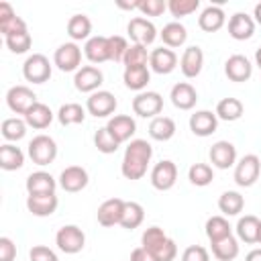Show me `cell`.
<instances>
[{
    "instance_id": "57",
    "label": "cell",
    "mask_w": 261,
    "mask_h": 261,
    "mask_svg": "<svg viewBox=\"0 0 261 261\" xmlns=\"http://www.w3.org/2000/svg\"><path fill=\"white\" fill-rule=\"evenodd\" d=\"M245 261H261V249H253V251H249V255L245 257Z\"/></svg>"
},
{
    "instance_id": "15",
    "label": "cell",
    "mask_w": 261,
    "mask_h": 261,
    "mask_svg": "<svg viewBox=\"0 0 261 261\" xmlns=\"http://www.w3.org/2000/svg\"><path fill=\"white\" fill-rule=\"evenodd\" d=\"M218 126V118L216 114H212L210 110H198L190 116V130L198 137H208L216 130Z\"/></svg>"
},
{
    "instance_id": "13",
    "label": "cell",
    "mask_w": 261,
    "mask_h": 261,
    "mask_svg": "<svg viewBox=\"0 0 261 261\" xmlns=\"http://www.w3.org/2000/svg\"><path fill=\"white\" fill-rule=\"evenodd\" d=\"M122 210H124V200H120V198H108V200L102 202L100 208H98V222H100L102 226L120 224Z\"/></svg>"
},
{
    "instance_id": "28",
    "label": "cell",
    "mask_w": 261,
    "mask_h": 261,
    "mask_svg": "<svg viewBox=\"0 0 261 261\" xmlns=\"http://www.w3.org/2000/svg\"><path fill=\"white\" fill-rule=\"evenodd\" d=\"M149 135L155 141H169L175 135V122L169 116H155L149 124Z\"/></svg>"
},
{
    "instance_id": "37",
    "label": "cell",
    "mask_w": 261,
    "mask_h": 261,
    "mask_svg": "<svg viewBox=\"0 0 261 261\" xmlns=\"http://www.w3.org/2000/svg\"><path fill=\"white\" fill-rule=\"evenodd\" d=\"M228 234H230V224L224 216H210L206 220V237L210 239V243L220 241Z\"/></svg>"
},
{
    "instance_id": "42",
    "label": "cell",
    "mask_w": 261,
    "mask_h": 261,
    "mask_svg": "<svg viewBox=\"0 0 261 261\" xmlns=\"http://www.w3.org/2000/svg\"><path fill=\"white\" fill-rule=\"evenodd\" d=\"M165 241H167L165 232H163L159 226H151V228H147V230L143 232V237H141V247H145L147 251L155 253Z\"/></svg>"
},
{
    "instance_id": "26",
    "label": "cell",
    "mask_w": 261,
    "mask_h": 261,
    "mask_svg": "<svg viewBox=\"0 0 261 261\" xmlns=\"http://www.w3.org/2000/svg\"><path fill=\"white\" fill-rule=\"evenodd\" d=\"M198 24L206 33H214L224 24V10L220 6H208L198 16Z\"/></svg>"
},
{
    "instance_id": "24",
    "label": "cell",
    "mask_w": 261,
    "mask_h": 261,
    "mask_svg": "<svg viewBox=\"0 0 261 261\" xmlns=\"http://www.w3.org/2000/svg\"><path fill=\"white\" fill-rule=\"evenodd\" d=\"M86 57L92 61V63H102V61H108L110 59V51H108V37H92L88 39L86 43Z\"/></svg>"
},
{
    "instance_id": "3",
    "label": "cell",
    "mask_w": 261,
    "mask_h": 261,
    "mask_svg": "<svg viewBox=\"0 0 261 261\" xmlns=\"http://www.w3.org/2000/svg\"><path fill=\"white\" fill-rule=\"evenodd\" d=\"M22 73H24L27 82L45 84L51 77V63L43 53H33L31 57H27V61L22 65Z\"/></svg>"
},
{
    "instance_id": "46",
    "label": "cell",
    "mask_w": 261,
    "mask_h": 261,
    "mask_svg": "<svg viewBox=\"0 0 261 261\" xmlns=\"http://www.w3.org/2000/svg\"><path fill=\"white\" fill-rule=\"evenodd\" d=\"M6 45L12 53H24L31 49V35L29 33H18V35H10L6 37Z\"/></svg>"
},
{
    "instance_id": "5",
    "label": "cell",
    "mask_w": 261,
    "mask_h": 261,
    "mask_svg": "<svg viewBox=\"0 0 261 261\" xmlns=\"http://www.w3.org/2000/svg\"><path fill=\"white\" fill-rule=\"evenodd\" d=\"M6 102L10 106L12 112L16 114H27L35 104H37V96L31 88L27 86H12L6 94Z\"/></svg>"
},
{
    "instance_id": "53",
    "label": "cell",
    "mask_w": 261,
    "mask_h": 261,
    "mask_svg": "<svg viewBox=\"0 0 261 261\" xmlns=\"http://www.w3.org/2000/svg\"><path fill=\"white\" fill-rule=\"evenodd\" d=\"M29 257H31V261H59L57 255L49 247H45V245H35L31 249Z\"/></svg>"
},
{
    "instance_id": "45",
    "label": "cell",
    "mask_w": 261,
    "mask_h": 261,
    "mask_svg": "<svg viewBox=\"0 0 261 261\" xmlns=\"http://www.w3.org/2000/svg\"><path fill=\"white\" fill-rule=\"evenodd\" d=\"M126 49H128V45H126V39L124 37H120V35L108 37V51H110V59L112 61H122Z\"/></svg>"
},
{
    "instance_id": "22",
    "label": "cell",
    "mask_w": 261,
    "mask_h": 261,
    "mask_svg": "<svg viewBox=\"0 0 261 261\" xmlns=\"http://www.w3.org/2000/svg\"><path fill=\"white\" fill-rule=\"evenodd\" d=\"M55 179L51 173L47 171H35L27 177V192L31 196H39V194H55Z\"/></svg>"
},
{
    "instance_id": "1",
    "label": "cell",
    "mask_w": 261,
    "mask_h": 261,
    "mask_svg": "<svg viewBox=\"0 0 261 261\" xmlns=\"http://www.w3.org/2000/svg\"><path fill=\"white\" fill-rule=\"evenodd\" d=\"M55 243L57 247L67 253V255H73V253H80L86 245V234L80 226L75 224H67V226H61L55 234Z\"/></svg>"
},
{
    "instance_id": "43",
    "label": "cell",
    "mask_w": 261,
    "mask_h": 261,
    "mask_svg": "<svg viewBox=\"0 0 261 261\" xmlns=\"http://www.w3.org/2000/svg\"><path fill=\"white\" fill-rule=\"evenodd\" d=\"M147 47L145 45H130L124 53V67H141V65H147Z\"/></svg>"
},
{
    "instance_id": "36",
    "label": "cell",
    "mask_w": 261,
    "mask_h": 261,
    "mask_svg": "<svg viewBox=\"0 0 261 261\" xmlns=\"http://www.w3.org/2000/svg\"><path fill=\"white\" fill-rule=\"evenodd\" d=\"M145 218V210L139 202H124V210H122V218H120V226L133 230L137 228Z\"/></svg>"
},
{
    "instance_id": "4",
    "label": "cell",
    "mask_w": 261,
    "mask_h": 261,
    "mask_svg": "<svg viewBox=\"0 0 261 261\" xmlns=\"http://www.w3.org/2000/svg\"><path fill=\"white\" fill-rule=\"evenodd\" d=\"M259 171H261V161L257 155H245L237 167H234V181L241 186V188H249L257 181L259 177Z\"/></svg>"
},
{
    "instance_id": "50",
    "label": "cell",
    "mask_w": 261,
    "mask_h": 261,
    "mask_svg": "<svg viewBox=\"0 0 261 261\" xmlns=\"http://www.w3.org/2000/svg\"><path fill=\"white\" fill-rule=\"evenodd\" d=\"M165 8L167 4L163 0H141V6H139V10L147 16H159L165 12Z\"/></svg>"
},
{
    "instance_id": "33",
    "label": "cell",
    "mask_w": 261,
    "mask_h": 261,
    "mask_svg": "<svg viewBox=\"0 0 261 261\" xmlns=\"http://www.w3.org/2000/svg\"><path fill=\"white\" fill-rule=\"evenodd\" d=\"M212 255L220 261H232L237 255H239V243L232 234L220 239V241H214L212 243Z\"/></svg>"
},
{
    "instance_id": "47",
    "label": "cell",
    "mask_w": 261,
    "mask_h": 261,
    "mask_svg": "<svg viewBox=\"0 0 261 261\" xmlns=\"http://www.w3.org/2000/svg\"><path fill=\"white\" fill-rule=\"evenodd\" d=\"M147 171V163L141 161H133V159H122V175L126 179H141Z\"/></svg>"
},
{
    "instance_id": "34",
    "label": "cell",
    "mask_w": 261,
    "mask_h": 261,
    "mask_svg": "<svg viewBox=\"0 0 261 261\" xmlns=\"http://www.w3.org/2000/svg\"><path fill=\"white\" fill-rule=\"evenodd\" d=\"M92 33V22L86 14H73L69 20H67V35L75 41H82V39H88V35Z\"/></svg>"
},
{
    "instance_id": "6",
    "label": "cell",
    "mask_w": 261,
    "mask_h": 261,
    "mask_svg": "<svg viewBox=\"0 0 261 261\" xmlns=\"http://www.w3.org/2000/svg\"><path fill=\"white\" fill-rule=\"evenodd\" d=\"M163 108V98L157 92H141L133 98V110L135 114L143 118H155Z\"/></svg>"
},
{
    "instance_id": "35",
    "label": "cell",
    "mask_w": 261,
    "mask_h": 261,
    "mask_svg": "<svg viewBox=\"0 0 261 261\" xmlns=\"http://www.w3.org/2000/svg\"><path fill=\"white\" fill-rule=\"evenodd\" d=\"M151 155H153V149H151V145L145 139H135L124 149V157L126 159L141 161V163H149L151 161Z\"/></svg>"
},
{
    "instance_id": "51",
    "label": "cell",
    "mask_w": 261,
    "mask_h": 261,
    "mask_svg": "<svg viewBox=\"0 0 261 261\" xmlns=\"http://www.w3.org/2000/svg\"><path fill=\"white\" fill-rule=\"evenodd\" d=\"M153 255H155L157 261H173L175 255H177V245H175V241L167 239V241H165Z\"/></svg>"
},
{
    "instance_id": "20",
    "label": "cell",
    "mask_w": 261,
    "mask_h": 261,
    "mask_svg": "<svg viewBox=\"0 0 261 261\" xmlns=\"http://www.w3.org/2000/svg\"><path fill=\"white\" fill-rule=\"evenodd\" d=\"M196 100H198V94H196V90H194L192 84L179 82V84H175V86L171 88V102H173L175 108H179V110H190V108L196 106Z\"/></svg>"
},
{
    "instance_id": "27",
    "label": "cell",
    "mask_w": 261,
    "mask_h": 261,
    "mask_svg": "<svg viewBox=\"0 0 261 261\" xmlns=\"http://www.w3.org/2000/svg\"><path fill=\"white\" fill-rule=\"evenodd\" d=\"M51 120H53V112H51V108H49L47 104H43V102H37V104L24 114V122L31 124L33 128H47V126L51 124Z\"/></svg>"
},
{
    "instance_id": "59",
    "label": "cell",
    "mask_w": 261,
    "mask_h": 261,
    "mask_svg": "<svg viewBox=\"0 0 261 261\" xmlns=\"http://www.w3.org/2000/svg\"><path fill=\"white\" fill-rule=\"evenodd\" d=\"M255 20H257V22L261 24V2H259V4L255 6Z\"/></svg>"
},
{
    "instance_id": "2",
    "label": "cell",
    "mask_w": 261,
    "mask_h": 261,
    "mask_svg": "<svg viewBox=\"0 0 261 261\" xmlns=\"http://www.w3.org/2000/svg\"><path fill=\"white\" fill-rule=\"evenodd\" d=\"M29 157L37 165H49L57 157V145L51 137L47 135H37L29 143Z\"/></svg>"
},
{
    "instance_id": "30",
    "label": "cell",
    "mask_w": 261,
    "mask_h": 261,
    "mask_svg": "<svg viewBox=\"0 0 261 261\" xmlns=\"http://www.w3.org/2000/svg\"><path fill=\"white\" fill-rule=\"evenodd\" d=\"M122 80H124V86L126 88H130V90H143L149 84L151 73H149L147 65H141V67H124Z\"/></svg>"
},
{
    "instance_id": "21",
    "label": "cell",
    "mask_w": 261,
    "mask_h": 261,
    "mask_svg": "<svg viewBox=\"0 0 261 261\" xmlns=\"http://www.w3.org/2000/svg\"><path fill=\"white\" fill-rule=\"evenodd\" d=\"M179 65H181V71H184L186 77H196L202 71V65H204V53H202V49L198 45L188 47L184 51V55H181Z\"/></svg>"
},
{
    "instance_id": "56",
    "label": "cell",
    "mask_w": 261,
    "mask_h": 261,
    "mask_svg": "<svg viewBox=\"0 0 261 261\" xmlns=\"http://www.w3.org/2000/svg\"><path fill=\"white\" fill-rule=\"evenodd\" d=\"M12 16H16L14 10H12V6L8 2H0V24L6 22V20H10Z\"/></svg>"
},
{
    "instance_id": "9",
    "label": "cell",
    "mask_w": 261,
    "mask_h": 261,
    "mask_svg": "<svg viewBox=\"0 0 261 261\" xmlns=\"http://www.w3.org/2000/svg\"><path fill=\"white\" fill-rule=\"evenodd\" d=\"M116 98L114 94L106 92V90H100V92H94L90 98H88V112L96 118H104L108 114H112L116 110Z\"/></svg>"
},
{
    "instance_id": "38",
    "label": "cell",
    "mask_w": 261,
    "mask_h": 261,
    "mask_svg": "<svg viewBox=\"0 0 261 261\" xmlns=\"http://www.w3.org/2000/svg\"><path fill=\"white\" fill-rule=\"evenodd\" d=\"M243 206H245V200H243V196H241L239 192H224V194L218 198V208H220V212L226 214V216L239 214V212L243 210Z\"/></svg>"
},
{
    "instance_id": "54",
    "label": "cell",
    "mask_w": 261,
    "mask_h": 261,
    "mask_svg": "<svg viewBox=\"0 0 261 261\" xmlns=\"http://www.w3.org/2000/svg\"><path fill=\"white\" fill-rule=\"evenodd\" d=\"M16 257V247L8 237H0V261H12Z\"/></svg>"
},
{
    "instance_id": "41",
    "label": "cell",
    "mask_w": 261,
    "mask_h": 261,
    "mask_svg": "<svg viewBox=\"0 0 261 261\" xmlns=\"http://www.w3.org/2000/svg\"><path fill=\"white\" fill-rule=\"evenodd\" d=\"M188 177H190V181L194 186L202 188V186H208L214 179V171H212V167L208 163H194L190 167V171H188Z\"/></svg>"
},
{
    "instance_id": "48",
    "label": "cell",
    "mask_w": 261,
    "mask_h": 261,
    "mask_svg": "<svg viewBox=\"0 0 261 261\" xmlns=\"http://www.w3.org/2000/svg\"><path fill=\"white\" fill-rule=\"evenodd\" d=\"M198 6H200V0H171L169 2V10H171V14L175 18L186 16V14H192Z\"/></svg>"
},
{
    "instance_id": "31",
    "label": "cell",
    "mask_w": 261,
    "mask_h": 261,
    "mask_svg": "<svg viewBox=\"0 0 261 261\" xmlns=\"http://www.w3.org/2000/svg\"><path fill=\"white\" fill-rule=\"evenodd\" d=\"M243 110H245V106H243V102L239 100V98H222L218 104H216V116L218 118H222V120H237V118H241L243 116Z\"/></svg>"
},
{
    "instance_id": "55",
    "label": "cell",
    "mask_w": 261,
    "mask_h": 261,
    "mask_svg": "<svg viewBox=\"0 0 261 261\" xmlns=\"http://www.w3.org/2000/svg\"><path fill=\"white\" fill-rule=\"evenodd\" d=\"M130 261H157L155 255L151 251H147L145 247H137L133 253H130Z\"/></svg>"
},
{
    "instance_id": "39",
    "label": "cell",
    "mask_w": 261,
    "mask_h": 261,
    "mask_svg": "<svg viewBox=\"0 0 261 261\" xmlns=\"http://www.w3.org/2000/svg\"><path fill=\"white\" fill-rule=\"evenodd\" d=\"M57 118H59V122H61L63 126H67V124H77V122H84L86 112H84V108H82L80 104L67 102V104H63V106L59 108Z\"/></svg>"
},
{
    "instance_id": "32",
    "label": "cell",
    "mask_w": 261,
    "mask_h": 261,
    "mask_svg": "<svg viewBox=\"0 0 261 261\" xmlns=\"http://www.w3.org/2000/svg\"><path fill=\"white\" fill-rule=\"evenodd\" d=\"M24 163V155L18 147L14 145H2L0 147V167L6 171H14L20 169Z\"/></svg>"
},
{
    "instance_id": "44",
    "label": "cell",
    "mask_w": 261,
    "mask_h": 261,
    "mask_svg": "<svg viewBox=\"0 0 261 261\" xmlns=\"http://www.w3.org/2000/svg\"><path fill=\"white\" fill-rule=\"evenodd\" d=\"M27 133V122L20 118H6L2 122V137L8 141H18Z\"/></svg>"
},
{
    "instance_id": "29",
    "label": "cell",
    "mask_w": 261,
    "mask_h": 261,
    "mask_svg": "<svg viewBox=\"0 0 261 261\" xmlns=\"http://www.w3.org/2000/svg\"><path fill=\"white\" fill-rule=\"evenodd\" d=\"M186 37H188V31L181 22L173 20V22H167L163 29H161V41L167 45V47H179L186 43Z\"/></svg>"
},
{
    "instance_id": "19",
    "label": "cell",
    "mask_w": 261,
    "mask_h": 261,
    "mask_svg": "<svg viewBox=\"0 0 261 261\" xmlns=\"http://www.w3.org/2000/svg\"><path fill=\"white\" fill-rule=\"evenodd\" d=\"M27 208L35 216H51L57 210V196L55 194H39L27 196Z\"/></svg>"
},
{
    "instance_id": "16",
    "label": "cell",
    "mask_w": 261,
    "mask_h": 261,
    "mask_svg": "<svg viewBox=\"0 0 261 261\" xmlns=\"http://www.w3.org/2000/svg\"><path fill=\"white\" fill-rule=\"evenodd\" d=\"M237 159V149L228 141H218L210 147V161L218 169H228Z\"/></svg>"
},
{
    "instance_id": "25",
    "label": "cell",
    "mask_w": 261,
    "mask_h": 261,
    "mask_svg": "<svg viewBox=\"0 0 261 261\" xmlns=\"http://www.w3.org/2000/svg\"><path fill=\"white\" fill-rule=\"evenodd\" d=\"M259 228H261V220H259L257 216H253V214H247V216H243V218L239 220V224H237V234H239L241 241L253 245V243L259 241Z\"/></svg>"
},
{
    "instance_id": "12",
    "label": "cell",
    "mask_w": 261,
    "mask_h": 261,
    "mask_svg": "<svg viewBox=\"0 0 261 261\" xmlns=\"http://www.w3.org/2000/svg\"><path fill=\"white\" fill-rule=\"evenodd\" d=\"M59 186L65 192L75 194V192H80V190H84L88 186V171L84 167H80V165H69V167H65L61 171Z\"/></svg>"
},
{
    "instance_id": "58",
    "label": "cell",
    "mask_w": 261,
    "mask_h": 261,
    "mask_svg": "<svg viewBox=\"0 0 261 261\" xmlns=\"http://www.w3.org/2000/svg\"><path fill=\"white\" fill-rule=\"evenodd\" d=\"M118 6H120V8H130V10H133V8H139V6H141V0H135V2H118Z\"/></svg>"
},
{
    "instance_id": "40",
    "label": "cell",
    "mask_w": 261,
    "mask_h": 261,
    "mask_svg": "<svg viewBox=\"0 0 261 261\" xmlns=\"http://www.w3.org/2000/svg\"><path fill=\"white\" fill-rule=\"evenodd\" d=\"M94 145H96L98 151H102V153H116L120 141H118L106 126H102V128H98L96 135H94Z\"/></svg>"
},
{
    "instance_id": "8",
    "label": "cell",
    "mask_w": 261,
    "mask_h": 261,
    "mask_svg": "<svg viewBox=\"0 0 261 261\" xmlns=\"http://www.w3.org/2000/svg\"><path fill=\"white\" fill-rule=\"evenodd\" d=\"M175 179H177V167H175V163L169 161V159L159 161V163L153 167V171H151V184H153L155 190L165 192V190L173 188Z\"/></svg>"
},
{
    "instance_id": "60",
    "label": "cell",
    "mask_w": 261,
    "mask_h": 261,
    "mask_svg": "<svg viewBox=\"0 0 261 261\" xmlns=\"http://www.w3.org/2000/svg\"><path fill=\"white\" fill-rule=\"evenodd\" d=\"M255 61H257V65L261 67V47H259V49L255 51Z\"/></svg>"
},
{
    "instance_id": "49",
    "label": "cell",
    "mask_w": 261,
    "mask_h": 261,
    "mask_svg": "<svg viewBox=\"0 0 261 261\" xmlns=\"http://www.w3.org/2000/svg\"><path fill=\"white\" fill-rule=\"evenodd\" d=\"M0 31L4 33V37L18 35V33H27V22H24L20 16H12L10 20H6V22L0 24Z\"/></svg>"
},
{
    "instance_id": "18",
    "label": "cell",
    "mask_w": 261,
    "mask_h": 261,
    "mask_svg": "<svg viewBox=\"0 0 261 261\" xmlns=\"http://www.w3.org/2000/svg\"><path fill=\"white\" fill-rule=\"evenodd\" d=\"M102 80H104V75H102V71L98 67L84 65L82 69H77V73L73 77V84H75V88L80 92H94L102 84Z\"/></svg>"
},
{
    "instance_id": "7",
    "label": "cell",
    "mask_w": 261,
    "mask_h": 261,
    "mask_svg": "<svg viewBox=\"0 0 261 261\" xmlns=\"http://www.w3.org/2000/svg\"><path fill=\"white\" fill-rule=\"evenodd\" d=\"M126 31H128V37L135 41V45H145V47H147V45H151V43L155 41V37H157L155 24H153L151 20L143 18V16L130 18Z\"/></svg>"
},
{
    "instance_id": "61",
    "label": "cell",
    "mask_w": 261,
    "mask_h": 261,
    "mask_svg": "<svg viewBox=\"0 0 261 261\" xmlns=\"http://www.w3.org/2000/svg\"><path fill=\"white\" fill-rule=\"evenodd\" d=\"M257 243H261V228H259V241Z\"/></svg>"
},
{
    "instance_id": "10",
    "label": "cell",
    "mask_w": 261,
    "mask_h": 261,
    "mask_svg": "<svg viewBox=\"0 0 261 261\" xmlns=\"http://www.w3.org/2000/svg\"><path fill=\"white\" fill-rule=\"evenodd\" d=\"M53 61L61 71H73V69H77V65L82 61V51L75 43H63L57 47Z\"/></svg>"
},
{
    "instance_id": "52",
    "label": "cell",
    "mask_w": 261,
    "mask_h": 261,
    "mask_svg": "<svg viewBox=\"0 0 261 261\" xmlns=\"http://www.w3.org/2000/svg\"><path fill=\"white\" fill-rule=\"evenodd\" d=\"M181 261H210V255L202 245H190L184 251Z\"/></svg>"
},
{
    "instance_id": "11",
    "label": "cell",
    "mask_w": 261,
    "mask_h": 261,
    "mask_svg": "<svg viewBox=\"0 0 261 261\" xmlns=\"http://www.w3.org/2000/svg\"><path fill=\"white\" fill-rule=\"evenodd\" d=\"M224 73H226V77L230 82H247L251 77V73H253V65L245 55L237 53V55H230L226 59Z\"/></svg>"
},
{
    "instance_id": "23",
    "label": "cell",
    "mask_w": 261,
    "mask_h": 261,
    "mask_svg": "<svg viewBox=\"0 0 261 261\" xmlns=\"http://www.w3.org/2000/svg\"><path fill=\"white\" fill-rule=\"evenodd\" d=\"M106 128H108L120 143H124V141H128V139L135 135L137 124H135V120H133L128 114H118V116H112V118L108 120Z\"/></svg>"
},
{
    "instance_id": "17",
    "label": "cell",
    "mask_w": 261,
    "mask_h": 261,
    "mask_svg": "<svg viewBox=\"0 0 261 261\" xmlns=\"http://www.w3.org/2000/svg\"><path fill=\"white\" fill-rule=\"evenodd\" d=\"M149 63L153 67V71L157 73H171L177 65V55L167 49V47H159V49H153V53L149 55Z\"/></svg>"
},
{
    "instance_id": "14",
    "label": "cell",
    "mask_w": 261,
    "mask_h": 261,
    "mask_svg": "<svg viewBox=\"0 0 261 261\" xmlns=\"http://www.w3.org/2000/svg\"><path fill=\"white\" fill-rule=\"evenodd\" d=\"M255 33V20L247 14V12H237L230 16L228 20V35L237 41H245L251 39Z\"/></svg>"
}]
</instances>
